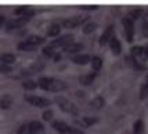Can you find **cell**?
<instances>
[{"label":"cell","mask_w":148,"mask_h":134,"mask_svg":"<svg viewBox=\"0 0 148 134\" xmlns=\"http://www.w3.org/2000/svg\"><path fill=\"white\" fill-rule=\"evenodd\" d=\"M87 19V17L86 15H77V17H72V18H68V19H64L62 21V25L65 26V28H77V26L80 25V24H83L84 21Z\"/></svg>","instance_id":"4"},{"label":"cell","mask_w":148,"mask_h":134,"mask_svg":"<svg viewBox=\"0 0 148 134\" xmlns=\"http://www.w3.org/2000/svg\"><path fill=\"white\" fill-rule=\"evenodd\" d=\"M104 104H105V101H104L103 97H96V98H93L90 101V108L91 109H101L104 107Z\"/></svg>","instance_id":"16"},{"label":"cell","mask_w":148,"mask_h":134,"mask_svg":"<svg viewBox=\"0 0 148 134\" xmlns=\"http://www.w3.org/2000/svg\"><path fill=\"white\" fill-rule=\"evenodd\" d=\"M53 129L58 131L60 134H66L68 133V130H69V126L62 120H54L53 122Z\"/></svg>","instance_id":"9"},{"label":"cell","mask_w":148,"mask_h":134,"mask_svg":"<svg viewBox=\"0 0 148 134\" xmlns=\"http://www.w3.org/2000/svg\"><path fill=\"white\" fill-rule=\"evenodd\" d=\"M144 133V123L143 120H138L134 123V126H133V134H143Z\"/></svg>","instance_id":"19"},{"label":"cell","mask_w":148,"mask_h":134,"mask_svg":"<svg viewBox=\"0 0 148 134\" xmlns=\"http://www.w3.org/2000/svg\"><path fill=\"white\" fill-rule=\"evenodd\" d=\"M38 86L40 89L46 90V91H53V93L62 91V90L68 87L64 80H60V79H56V77H47V76L40 77L38 80Z\"/></svg>","instance_id":"1"},{"label":"cell","mask_w":148,"mask_h":134,"mask_svg":"<svg viewBox=\"0 0 148 134\" xmlns=\"http://www.w3.org/2000/svg\"><path fill=\"white\" fill-rule=\"evenodd\" d=\"M94 77H96V73H89V75H86V76H82L80 77V83L82 84H90L93 83V80H94Z\"/></svg>","instance_id":"22"},{"label":"cell","mask_w":148,"mask_h":134,"mask_svg":"<svg viewBox=\"0 0 148 134\" xmlns=\"http://www.w3.org/2000/svg\"><path fill=\"white\" fill-rule=\"evenodd\" d=\"M147 97H148V80L143 84L141 90H140V98L144 100V98H147Z\"/></svg>","instance_id":"25"},{"label":"cell","mask_w":148,"mask_h":134,"mask_svg":"<svg viewBox=\"0 0 148 134\" xmlns=\"http://www.w3.org/2000/svg\"><path fill=\"white\" fill-rule=\"evenodd\" d=\"M114 38V26L110 25L105 31H104V33L101 35V38H100V44L104 46L107 44V43H110V40Z\"/></svg>","instance_id":"8"},{"label":"cell","mask_w":148,"mask_h":134,"mask_svg":"<svg viewBox=\"0 0 148 134\" xmlns=\"http://www.w3.org/2000/svg\"><path fill=\"white\" fill-rule=\"evenodd\" d=\"M80 10H96L97 6H79Z\"/></svg>","instance_id":"32"},{"label":"cell","mask_w":148,"mask_h":134,"mask_svg":"<svg viewBox=\"0 0 148 134\" xmlns=\"http://www.w3.org/2000/svg\"><path fill=\"white\" fill-rule=\"evenodd\" d=\"M132 54L134 55V57H138V55H143V47H133L132 49Z\"/></svg>","instance_id":"28"},{"label":"cell","mask_w":148,"mask_h":134,"mask_svg":"<svg viewBox=\"0 0 148 134\" xmlns=\"http://www.w3.org/2000/svg\"><path fill=\"white\" fill-rule=\"evenodd\" d=\"M60 31H61L60 25H57V24H53V25L49 26V29H47V36H50V38L58 36V35H60Z\"/></svg>","instance_id":"18"},{"label":"cell","mask_w":148,"mask_h":134,"mask_svg":"<svg viewBox=\"0 0 148 134\" xmlns=\"http://www.w3.org/2000/svg\"><path fill=\"white\" fill-rule=\"evenodd\" d=\"M54 59H56V61H60V58H61V55H60V54H56V55H54Z\"/></svg>","instance_id":"35"},{"label":"cell","mask_w":148,"mask_h":134,"mask_svg":"<svg viewBox=\"0 0 148 134\" xmlns=\"http://www.w3.org/2000/svg\"><path fill=\"white\" fill-rule=\"evenodd\" d=\"M122 24L125 26V35H126V39L127 42H132L133 40V36H134V26H133V21L130 18H123Z\"/></svg>","instance_id":"7"},{"label":"cell","mask_w":148,"mask_h":134,"mask_svg":"<svg viewBox=\"0 0 148 134\" xmlns=\"http://www.w3.org/2000/svg\"><path fill=\"white\" fill-rule=\"evenodd\" d=\"M76 123L82 127H90L91 124L97 123V119H94V118H82L80 120H76Z\"/></svg>","instance_id":"17"},{"label":"cell","mask_w":148,"mask_h":134,"mask_svg":"<svg viewBox=\"0 0 148 134\" xmlns=\"http://www.w3.org/2000/svg\"><path fill=\"white\" fill-rule=\"evenodd\" d=\"M66 134H84V131L77 127H71V126H69V130H68Z\"/></svg>","instance_id":"29"},{"label":"cell","mask_w":148,"mask_h":134,"mask_svg":"<svg viewBox=\"0 0 148 134\" xmlns=\"http://www.w3.org/2000/svg\"><path fill=\"white\" fill-rule=\"evenodd\" d=\"M29 19L28 18H24V17H18V18H14V19H10L6 22V28L7 31H13V29H18L21 26H24L28 22Z\"/></svg>","instance_id":"6"},{"label":"cell","mask_w":148,"mask_h":134,"mask_svg":"<svg viewBox=\"0 0 148 134\" xmlns=\"http://www.w3.org/2000/svg\"><path fill=\"white\" fill-rule=\"evenodd\" d=\"M73 40V35H62L58 39H54L51 42V47H66L71 44Z\"/></svg>","instance_id":"5"},{"label":"cell","mask_w":148,"mask_h":134,"mask_svg":"<svg viewBox=\"0 0 148 134\" xmlns=\"http://www.w3.org/2000/svg\"><path fill=\"white\" fill-rule=\"evenodd\" d=\"M143 57L148 58V46L147 47H143Z\"/></svg>","instance_id":"33"},{"label":"cell","mask_w":148,"mask_h":134,"mask_svg":"<svg viewBox=\"0 0 148 134\" xmlns=\"http://www.w3.org/2000/svg\"><path fill=\"white\" fill-rule=\"evenodd\" d=\"M141 10H133V11H130V17H132V18H138V17H140V15H141Z\"/></svg>","instance_id":"31"},{"label":"cell","mask_w":148,"mask_h":134,"mask_svg":"<svg viewBox=\"0 0 148 134\" xmlns=\"http://www.w3.org/2000/svg\"><path fill=\"white\" fill-rule=\"evenodd\" d=\"M22 87L25 90H35L38 87V83L33 82V80H25V82L22 83Z\"/></svg>","instance_id":"24"},{"label":"cell","mask_w":148,"mask_h":134,"mask_svg":"<svg viewBox=\"0 0 148 134\" xmlns=\"http://www.w3.org/2000/svg\"><path fill=\"white\" fill-rule=\"evenodd\" d=\"M64 50L69 54H73V53H79L80 50H83V44L82 43H73L72 42L71 44H68L66 47H64Z\"/></svg>","instance_id":"14"},{"label":"cell","mask_w":148,"mask_h":134,"mask_svg":"<svg viewBox=\"0 0 148 134\" xmlns=\"http://www.w3.org/2000/svg\"><path fill=\"white\" fill-rule=\"evenodd\" d=\"M13 104V97L10 94H4V96L0 98V108L1 109H8Z\"/></svg>","instance_id":"12"},{"label":"cell","mask_w":148,"mask_h":134,"mask_svg":"<svg viewBox=\"0 0 148 134\" xmlns=\"http://www.w3.org/2000/svg\"><path fill=\"white\" fill-rule=\"evenodd\" d=\"M3 24H6V18H4V15H0V26Z\"/></svg>","instance_id":"34"},{"label":"cell","mask_w":148,"mask_h":134,"mask_svg":"<svg viewBox=\"0 0 148 134\" xmlns=\"http://www.w3.org/2000/svg\"><path fill=\"white\" fill-rule=\"evenodd\" d=\"M0 62L4 65H11L15 62V55L14 54H10V53H3L0 54Z\"/></svg>","instance_id":"11"},{"label":"cell","mask_w":148,"mask_h":134,"mask_svg":"<svg viewBox=\"0 0 148 134\" xmlns=\"http://www.w3.org/2000/svg\"><path fill=\"white\" fill-rule=\"evenodd\" d=\"M36 49L35 46L29 44V43H26L25 40L24 42H21V43H18V50H22V51H33Z\"/></svg>","instance_id":"21"},{"label":"cell","mask_w":148,"mask_h":134,"mask_svg":"<svg viewBox=\"0 0 148 134\" xmlns=\"http://www.w3.org/2000/svg\"><path fill=\"white\" fill-rule=\"evenodd\" d=\"M72 61L77 65H86L91 61V58L87 54H77V55H75V57L72 58Z\"/></svg>","instance_id":"10"},{"label":"cell","mask_w":148,"mask_h":134,"mask_svg":"<svg viewBox=\"0 0 148 134\" xmlns=\"http://www.w3.org/2000/svg\"><path fill=\"white\" fill-rule=\"evenodd\" d=\"M26 43H29V44L35 46V47H38L39 44H42V43H45V39L42 38V36H36V35H32V36H29V38L25 40Z\"/></svg>","instance_id":"15"},{"label":"cell","mask_w":148,"mask_h":134,"mask_svg":"<svg viewBox=\"0 0 148 134\" xmlns=\"http://www.w3.org/2000/svg\"><path fill=\"white\" fill-rule=\"evenodd\" d=\"M54 101L58 104V107L62 109L64 112L66 113H69V115H73V116H77L79 115V111H77V107L71 102L68 98H65V97H61V96H57L54 98Z\"/></svg>","instance_id":"2"},{"label":"cell","mask_w":148,"mask_h":134,"mask_svg":"<svg viewBox=\"0 0 148 134\" xmlns=\"http://www.w3.org/2000/svg\"><path fill=\"white\" fill-rule=\"evenodd\" d=\"M96 29H97L96 22H89V24H86V25L83 26V32L84 33H91V32H94Z\"/></svg>","instance_id":"23"},{"label":"cell","mask_w":148,"mask_h":134,"mask_svg":"<svg viewBox=\"0 0 148 134\" xmlns=\"http://www.w3.org/2000/svg\"><path fill=\"white\" fill-rule=\"evenodd\" d=\"M18 134H31V131H29V124L28 123H24V124H21L18 127V131H17Z\"/></svg>","instance_id":"26"},{"label":"cell","mask_w":148,"mask_h":134,"mask_svg":"<svg viewBox=\"0 0 148 134\" xmlns=\"http://www.w3.org/2000/svg\"><path fill=\"white\" fill-rule=\"evenodd\" d=\"M43 119H45V120H51L53 119V111H50V109L45 111V112H43Z\"/></svg>","instance_id":"30"},{"label":"cell","mask_w":148,"mask_h":134,"mask_svg":"<svg viewBox=\"0 0 148 134\" xmlns=\"http://www.w3.org/2000/svg\"><path fill=\"white\" fill-rule=\"evenodd\" d=\"M25 101L29 102L33 107H38V108H47L51 104L50 100H47L45 97H39V96H25Z\"/></svg>","instance_id":"3"},{"label":"cell","mask_w":148,"mask_h":134,"mask_svg":"<svg viewBox=\"0 0 148 134\" xmlns=\"http://www.w3.org/2000/svg\"><path fill=\"white\" fill-rule=\"evenodd\" d=\"M91 66H93V69L96 70H100L101 69V66H103V59L100 57H93L91 58Z\"/></svg>","instance_id":"20"},{"label":"cell","mask_w":148,"mask_h":134,"mask_svg":"<svg viewBox=\"0 0 148 134\" xmlns=\"http://www.w3.org/2000/svg\"><path fill=\"white\" fill-rule=\"evenodd\" d=\"M110 46H111V50H112V53H114V54H116V55H118V54H121L122 46H121V42H119L115 36L110 40Z\"/></svg>","instance_id":"13"},{"label":"cell","mask_w":148,"mask_h":134,"mask_svg":"<svg viewBox=\"0 0 148 134\" xmlns=\"http://www.w3.org/2000/svg\"><path fill=\"white\" fill-rule=\"evenodd\" d=\"M43 54H45V55H47V57H54V55H56L51 46H47V47H45V49H43Z\"/></svg>","instance_id":"27"}]
</instances>
